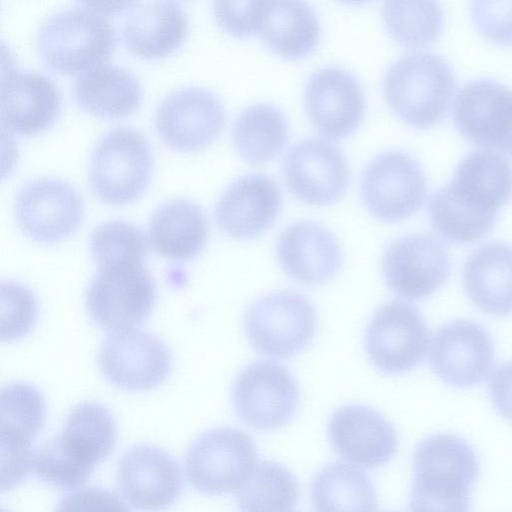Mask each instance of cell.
<instances>
[{
    "label": "cell",
    "instance_id": "1",
    "mask_svg": "<svg viewBox=\"0 0 512 512\" xmlns=\"http://www.w3.org/2000/svg\"><path fill=\"white\" fill-rule=\"evenodd\" d=\"M116 439L110 412L99 403H80L68 413L60 433L34 450L33 472L54 488L76 490L113 451Z\"/></svg>",
    "mask_w": 512,
    "mask_h": 512
},
{
    "label": "cell",
    "instance_id": "2",
    "mask_svg": "<svg viewBox=\"0 0 512 512\" xmlns=\"http://www.w3.org/2000/svg\"><path fill=\"white\" fill-rule=\"evenodd\" d=\"M411 510H468L479 473L474 449L451 434H435L418 444L413 455Z\"/></svg>",
    "mask_w": 512,
    "mask_h": 512
},
{
    "label": "cell",
    "instance_id": "3",
    "mask_svg": "<svg viewBox=\"0 0 512 512\" xmlns=\"http://www.w3.org/2000/svg\"><path fill=\"white\" fill-rule=\"evenodd\" d=\"M455 90V76L440 56L417 52L392 63L383 79V93L391 110L407 125L426 129L447 115Z\"/></svg>",
    "mask_w": 512,
    "mask_h": 512
},
{
    "label": "cell",
    "instance_id": "4",
    "mask_svg": "<svg viewBox=\"0 0 512 512\" xmlns=\"http://www.w3.org/2000/svg\"><path fill=\"white\" fill-rule=\"evenodd\" d=\"M113 26L100 14L69 9L40 27L36 47L46 68L60 75L85 73L104 64L116 47Z\"/></svg>",
    "mask_w": 512,
    "mask_h": 512
},
{
    "label": "cell",
    "instance_id": "5",
    "mask_svg": "<svg viewBox=\"0 0 512 512\" xmlns=\"http://www.w3.org/2000/svg\"><path fill=\"white\" fill-rule=\"evenodd\" d=\"M156 285L140 262H118L98 266L86 292L87 312L107 332L131 330L151 314Z\"/></svg>",
    "mask_w": 512,
    "mask_h": 512
},
{
    "label": "cell",
    "instance_id": "6",
    "mask_svg": "<svg viewBox=\"0 0 512 512\" xmlns=\"http://www.w3.org/2000/svg\"><path fill=\"white\" fill-rule=\"evenodd\" d=\"M152 171L153 155L147 139L132 128L118 127L103 135L93 150L90 185L102 202L125 205L145 192Z\"/></svg>",
    "mask_w": 512,
    "mask_h": 512
},
{
    "label": "cell",
    "instance_id": "7",
    "mask_svg": "<svg viewBox=\"0 0 512 512\" xmlns=\"http://www.w3.org/2000/svg\"><path fill=\"white\" fill-rule=\"evenodd\" d=\"M244 327L258 353L286 359L299 354L313 341L317 314L303 295L289 290L276 291L249 305Z\"/></svg>",
    "mask_w": 512,
    "mask_h": 512
},
{
    "label": "cell",
    "instance_id": "8",
    "mask_svg": "<svg viewBox=\"0 0 512 512\" xmlns=\"http://www.w3.org/2000/svg\"><path fill=\"white\" fill-rule=\"evenodd\" d=\"M256 456L255 443L248 434L236 428H214L189 447L184 462L186 479L202 494L234 493L251 474Z\"/></svg>",
    "mask_w": 512,
    "mask_h": 512
},
{
    "label": "cell",
    "instance_id": "9",
    "mask_svg": "<svg viewBox=\"0 0 512 512\" xmlns=\"http://www.w3.org/2000/svg\"><path fill=\"white\" fill-rule=\"evenodd\" d=\"M46 419L43 394L33 385L16 382L1 389L0 456L2 492L19 486L33 471L32 440Z\"/></svg>",
    "mask_w": 512,
    "mask_h": 512
},
{
    "label": "cell",
    "instance_id": "10",
    "mask_svg": "<svg viewBox=\"0 0 512 512\" xmlns=\"http://www.w3.org/2000/svg\"><path fill=\"white\" fill-rule=\"evenodd\" d=\"M231 396L235 412L245 424L273 430L293 418L300 392L296 379L285 366L256 361L238 374Z\"/></svg>",
    "mask_w": 512,
    "mask_h": 512
},
{
    "label": "cell",
    "instance_id": "11",
    "mask_svg": "<svg viewBox=\"0 0 512 512\" xmlns=\"http://www.w3.org/2000/svg\"><path fill=\"white\" fill-rule=\"evenodd\" d=\"M427 181L419 163L402 151L376 156L366 167L361 195L368 211L383 222L405 220L422 207Z\"/></svg>",
    "mask_w": 512,
    "mask_h": 512
},
{
    "label": "cell",
    "instance_id": "12",
    "mask_svg": "<svg viewBox=\"0 0 512 512\" xmlns=\"http://www.w3.org/2000/svg\"><path fill=\"white\" fill-rule=\"evenodd\" d=\"M429 331L413 305L394 300L370 319L365 346L370 362L385 374H401L418 366L426 353Z\"/></svg>",
    "mask_w": 512,
    "mask_h": 512
},
{
    "label": "cell",
    "instance_id": "13",
    "mask_svg": "<svg viewBox=\"0 0 512 512\" xmlns=\"http://www.w3.org/2000/svg\"><path fill=\"white\" fill-rule=\"evenodd\" d=\"M98 365L105 378L126 391L161 385L172 369V355L162 339L135 329L110 332L103 340Z\"/></svg>",
    "mask_w": 512,
    "mask_h": 512
},
{
    "label": "cell",
    "instance_id": "14",
    "mask_svg": "<svg viewBox=\"0 0 512 512\" xmlns=\"http://www.w3.org/2000/svg\"><path fill=\"white\" fill-rule=\"evenodd\" d=\"M14 214L17 225L29 239L54 244L72 236L83 220V200L69 183L38 178L17 194Z\"/></svg>",
    "mask_w": 512,
    "mask_h": 512
},
{
    "label": "cell",
    "instance_id": "15",
    "mask_svg": "<svg viewBox=\"0 0 512 512\" xmlns=\"http://www.w3.org/2000/svg\"><path fill=\"white\" fill-rule=\"evenodd\" d=\"M451 256L442 242L429 234H410L389 243L382 267L388 287L399 297L419 301L447 281Z\"/></svg>",
    "mask_w": 512,
    "mask_h": 512
},
{
    "label": "cell",
    "instance_id": "16",
    "mask_svg": "<svg viewBox=\"0 0 512 512\" xmlns=\"http://www.w3.org/2000/svg\"><path fill=\"white\" fill-rule=\"evenodd\" d=\"M283 177L300 201L327 206L346 193L351 173L344 154L335 144L312 137L289 149L283 162Z\"/></svg>",
    "mask_w": 512,
    "mask_h": 512
},
{
    "label": "cell",
    "instance_id": "17",
    "mask_svg": "<svg viewBox=\"0 0 512 512\" xmlns=\"http://www.w3.org/2000/svg\"><path fill=\"white\" fill-rule=\"evenodd\" d=\"M225 109L211 91L199 87L177 90L160 103L155 127L160 139L179 152L209 146L222 132Z\"/></svg>",
    "mask_w": 512,
    "mask_h": 512
},
{
    "label": "cell",
    "instance_id": "18",
    "mask_svg": "<svg viewBox=\"0 0 512 512\" xmlns=\"http://www.w3.org/2000/svg\"><path fill=\"white\" fill-rule=\"evenodd\" d=\"M429 363L435 374L451 386L477 385L493 368V341L484 327L474 321L448 322L432 336Z\"/></svg>",
    "mask_w": 512,
    "mask_h": 512
},
{
    "label": "cell",
    "instance_id": "19",
    "mask_svg": "<svg viewBox=\"0 0 512 512\" xmlns=\"http://www.w3.org/2000/svg\"><path fill=\"white\" fill-rule=\"evenodd\" d=\"M452 116L469 142L512 156V91L506 86L491 79L468 82L456 95Z\"/></svg>",
    "mask_w": 512,
    "mask_h": 512
},
{
    "label": "cell",
    "instance_id": "20",
    "mask_svg": "<svg viewBox=\"0 0 512 512\" xmlns=\"http://www.w3.org/2000/svg\"><path fill=\"white\" fill-rule=\"evenodd\" d=\"M116 482L130 506L150 511L170 507L183 488L177 461L163 449L147 444L135 445L122 455Z\"/></svg>",
    "mask_w": 512,
    "mask_h": 512
},
{
    "label": "cell",
    "instance_id": "21",
    "mask_svg": "<svg viewBox=\"0 0 512 512\" xmlns=\"http://www.w3.org/2000/svg\"><path fill=\"white\" fill-rule=\"evenodd\" d=\"M307 115L326 138L339 140L362 123L366 102L359 81L348 71L326 67L313 73L304 94Z\"/></svg>",
    "mask_w": 512,
    "mask_h": 512
},
{
    "label": "cell",
    "instance_id": "22",
    "mask_svg": "<svg viewBox=\"0 0 512 512\" xmlns=\"http://www.w3.org/2000/svg\"><path fill=\"white\" fill-rule=\"evenodd\" d=\"M61 96L45 75L3 63L1 76V121L3 128L21 136L38 135L58 120Z\"/></svg>",
    "mask_w": 512,
    "mask_h": 512
},
{
    "label": "cell",
    "instance_id": "23",
    "mask_svg": "<svg viewBox=\"0 0 512 512\" xmlns=\"http://www.w3.org/2000/svg\"><path fill=\"white\" fill-rule=\"evenodd\" d=\"M328 435L343 459L368 469L386 464L398 449L392 424L378 411L359 404L336 410L328 423Z\"/></svg>",
    "mask_w": 512,
    "mask_h": 512
},
{
    "label": "cell",
    "instance_id": "24",
    "mask_svg": "<svg viewBox=\"0 0 512 512\" xmlns=\"http://www.w3.org/2000/svg\"><path fill=\"white\" fill-rule=\"evenodd\" d=\"M282 195L277 183L264 174H247L232 182L214 210L218 228L235 239H251L278 217Z\"/></svg>",
    "mask_w": 512,
    "mask_h": 512
},
{
    "label": "cell",
    "instance_id": "25",
    "mask_svg": "<svg viewBox=\"0 0 512 512\" xmlns=\"http://www.w3.org/2000/svg\"><path fill=\"white\" fill-rule=\"evenodd\" d=\"M277 257L284 272L305 285H320L339 271L342 252L332 232L312 221L287 226L277 241Z\"/></svg>",
    "mask_w": 512,
    "mask_h": 512
},
{
    "label": "cell",
    "instance_id": "26",
    "mask_svg": "<svg viewBox=\"0 0 512 512\" xmlns=\"http://www.w3.org/2000/svg\"><path fill=\"white\" fill-rule=\"evenodd\" d=\"M187 36V16L171 0H153L139 6L127 17L122 29L125 47L145 60L171 56Z\"/></svg>",
    "mask_w": 512,
    "mask_h": 512
},
{
    "label": "cell",
    "instance_id": "27",
    "mask_svg": "<svg viewBox=\"0 0 512 512\" xmlns=\"http://www.w3.org/2000/svg\"><path fill=\"white\" fill-rule=\"evenodd\" d=\"M463 285L483 312L495 316L512 313V245L489 242L475 249L464 264Z\"/></svg>",
    "mask_w": 512,
    "mask_h": 512
},
{
    "label": "cell",
    "instance_id": "28",
    "mask_svg": "<svg viewBox=\"0 0 512 512\" xmlns=\"http://www.w3.org/2000/svg\"><path fill=\"white\" fill-rule=\"evenodd\" d=\"M209 226L203 210L186 199H173L159 206L150 218L147 239L160 256L187 261L205 247Z\"/></svg>",
    "mask_w": 512,
    "mask_h": 512
},
{
    "label": "cell",
    "instance_id": "29",
    "mask_svg": "<svg viewBox=\"0 0 512 512\" xmlns=\"http://www.w3.org/2000/svg\"><path fill=\"white\" fill-rule=\"evenodd\" d=\"M258 34L276 55L298 60L316 50L321 28L316 12L305 0H268Z\"/></svg>",
    "mask_w": 512,
    "mask_h": 512
},
{
    "label": "cell",
    "instance_id": "30",
    "mask_svg": "<svg viewBox=\"0 0 512 512\" xmlns=\"http://www.w3.org/2000/svg\"><path fill=\"white\" fill-rule=\"evenodd\" d=\"M77 105L103 119H120L134 114L142 102L138 79L129 71L102 64L79 76L73 86Z\"/></svg>",
    "mask_w": 512,
    "mask_h": 512
},
{
    "label": "cell",
    "instance_id": "31",
    "mask_svg": "<svg viewBox=\"0 0 512 512\" xmlns=\"http://www.w3.org/2000/svg\"><path fill=\"white\" fill-rule=\"evenodd\" d=\"M447 184L468 205L497 212L512 197V165L492 150L473 151Z\"/></svg>",
    "mask_w": 512,
    "mask_h": 512
},
{
    "label": "cell",
    "instance_id": "32",
    "mask_svg": "<svg viewBox=\"0 0 512 512\" xmlns=\"http://www.w3.org/2000/svg\"><path fill=\"white\" fill-rule=\"evenodd\" d=\"M310 497L317 511H374L377 492L371 478L351 464L334 462L319 470L310 483Z\"/></svg>",
    "mask_w": 512,
    "mask_h": 512
},
{
    "label": "cell",
    "instance_id": "33",
    "mask_svg": "<svg viewBox=\"0 0 512 512\" xmlns=\"http://www.w3.org/2000/svg\"><path fill=\"white\" fill-rule=\"evenodd\" d=\"M232 137L238 154L250 165L275 159L288 140V125L283 113L270 104H256L239 114Z\"/></svg>",
    "mask_w": 512,
    "mask_h": 512
},
{
    "label": "cell",
    "instance_id": "34",
    "mask_svg": "<svg viewBox=\"0 0 512 512\" xmlns=\"http://www.w3.org/2000/svg\"><path fill=\"white\" fill-rule=\"evenodd\" d=\"M431 225L448 242L468 245L488 235L497 212L478 209L462 201L448 184L435 191L428 204Z\"/></svg>",
    "mask_w": 512,
    "mask_h": 512
},
{
    "label": "cell",
    "instance_id": "35",
    "mask_svg": "<svg viewBox=\"0 0 512 512\" xmlns=\"http://www.w3.org/2000/svg\"><path fill=\"white\" fill-rule=\"evenodd\" d=\"M381 13L390 36L413 50L434 43L444 24L439 0H383Z\"/></svg>",
    "mask_w": 512,
    "mask_h": 512
},
{
    "label": "cell",
    "instance_id": "36",
    "mask_svg": "<svg viewBox=\"0 0 512 512\" xmlns=\"http://www.w3.org/2000/svg\"><path fill=\"white\" fill-rule=\"evenodd\" d=\"M298 498L295 476L280 463L261 460L239 489L237 501L245 511H292Z\"/></svg>",
    "mask_w": 512,
    "mask_h": 512
},
{
    "label": "cell",
    "instance_id": "37",
    "mask_svg": "<svg viewBox=\"0 0 512 512\" xmlns=\"http://www.w3.org/2000/svg\"><path fill=\"white\" fill-rule=\"evenodd\" d=\"M148 239L143 232L125 221H107L92 232L90 248L97 266L118 262L144 263Z\"/></svg>",
    "mask_w": 512,
    "mask_h": 512
},
{
    "label": "cell",
    "instance_id": "38",
    "mask_svg": "<svg viewBox=\"0 0 512 512\" xmlns=\"http://www.w3.org/2000/svg\"><path fill=\"white\" fill-rule=\"evenodd\" d=\"M1 340L11 342L33 329L38 307L33 292L14 281L1 283Z\"/></svg>",
    "mask_w": 512,
    "mask_h": 512
},
{
    "label": "cell",
    "instance_id": "39",
    "mask_svg": "<svg viewBox=\"0 0 512 512\" xmlns=\"http://www.w3.org/2000/svg\"><path fill=\"white\" fill-rule=\"evenodd\" d=\"M268 0H213L218 26L235 38L258 34Z\"/></svg>",
    "mask_w": 512,
    "mask_h": 512
},
{
    "label": "cell",
    "instance_id": "40",
    "mask_svg": "<svg viewBox=\"0 0 512 512\" xmlns=\"http://www.w3.org/2000/svg\"><path fill=\"white\" fill-rule=\"evenodd\" d=\"M470 9L475 27L486 39L512 45V0H471Z\"/></svg>",
    "mask_w": 512,
    "mask_h": 512
},
{
    "label": "cell",
    "instance_id": "41",
    "mask_svg": "<svg viewBox=\"0 0 512 512\" xmlns=\"http://www.w3.org/2000/svg\"><path fill=\"white\" fill-rule=\"evenodd\" d=\"M489 396L496 410L512 421V361L498 365L489 383Z\"/></svg>",
    "mask_w": 512,
    "mask_h": 512
},
{
    "label": "cell",
    "instance_id": "42",
    "mask_svg": "<svg viewBox=\"0 0 512 512\" xmlns=\"http://www.w3.org/2000/svg\"><path fill=\"white\" fill-rule=\"evenodd\" d=\"M95 504L101 505L103 509H128V507H125L124 503L117 498V495L106 490L97 489L96 487H91L90 489H84L74 492L73 494L71 493L66 495L60 503V509H81L83 505H88V509L91 505H94V509H97L98 507H96Z\"/></svg>",
    "mask_w": 512,
    "mask_h": 512
},
{
    "label": "cell",
    "instance_id": "43",
    "mask_svg": "<svg viewBox=\"0 0 512 512\" xmlns=\"http://www.w3.org/2000/svg\"><path fill=\"white\" fill-rule=\"evenodd\" d=\"M87 9L100 15H118L132 9L139 0H78Z\"/></svg>",
    "mask_w": 512,
    "mask_h": 512
},
{
    "label": "cell",
    "instance_id": "44",
    "mask_svg": "<svg viewBox=\"0 0 512 512\" xmlns=\"http://www.w3.org/2000/svg\"><path fill=\"white\" fill-rule=\"evenodd\" d=\"M342 3L349 4V5H363L366 3H369L373 0H338Z\"/></svg>",
    "mask_w": 512,
    "mask_h": 512
}]
</instances>
